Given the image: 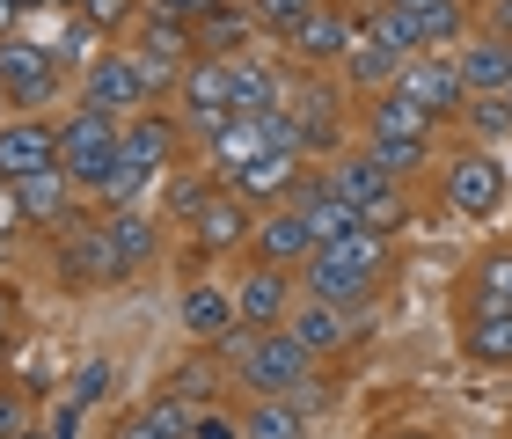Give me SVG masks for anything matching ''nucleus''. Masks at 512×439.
Listing matches in <instances>:
<instances>
[{"label":"nucleus","instance_id":"nucleus-1","mask_svg":"<svg viewBox=\"0 0 512 439\" xmlns=\"http://www.w3.org/2000/svg\"><path fill=\"white\" fill-rule=\"evenodd\" d=\"M388 279H395V242H381V235H344V242H322L308 264H300V293L308 300H330V308H374V300L388 293Z\"/></svg>","mask_w":512,"mask_h":439},{"label":"nucleus","instance_id":"nucleus-2","mask_svg":"<svg viewBox=\"0 0 512 439\" xmlns=\"http://www.w3.org/2000/svg\"><path fill=\"white\" fill-rule=\"evenodd\" d=\"M213 352L227 359V374H235L242 396H300V388L315 381V366H322L293 330H235V337H220Z\"/></svg>","mask_w":512,"mask_h":439},{"label":"nucleus","instance_id":"nucleus-3","mask_svg":"<svg viewBox=\"0 0 512 439\" xmlns=\"http://www.w3.org/2000/svg\"><path fill=\"white\" fill-rule=\"evenodd\" d=\"M432 169H439V213L447 220H498L512 205V169H505L498 147L461 140L454 154H439Z\"/></svg>","mask_w":512,"mask_h":439},{"label":"nucleus","instance_id":"nucleus-4","mask_svg":"<svg viewBox=\"0 0 512 439\" xmlns=\"http://www.w3.org/2000/svg\"><path fill=\"white\" fill-rule=\"evenodd\" d=\"M59 169L74 176V191L96 205L110 191V176L125 169V125L118 118H103V110H81V103H66L59 110Z\"/></svg>","mask_w":512,"mask_h":439},{"label":"nucleus","instance_id":"nucleus-5","mask_svg":"<svg viewBox=\"0 0 512 439\" xmlns=\"http://www.w3.org/2000/svg\"><path fill=\"white\" fill-rule=\"evenodd\" d=\"M352 88H344L337 74H300L293 66V88H286V110L300 125V147H308V161H337L344 147H352Z\"/></svg>","mask_w":512,"mask_h":439},{"label":"nucleus","instance_id":"nucleus-6","mask_svg":"<svg viewBox=\"0 0 512 439\" xmlns=\"http://www.w3.org/2000/svg\"><path fill=\"white\" fill-rule=\"evenodd\" d=\"M52 279H59V293H110V286H125V257H118V242H110L103 213H88V220L66 227V235H52Z\"/></svg>","mask_w":512,"mask_h":439},{"label":"nucleus","instance_id":"nucleus-7","mask_svg":"<svg viewBox=\"0 0 512 439\" xmlns=\"http://www.w3.org/2000/svg\"><path fill=\"white\" fill-rule=\"evenodd\" d=\"M0 88H8L15 110H37V118L66 110V96H74V81L59 74V59L44 52L30 30H22V37H0Z\"/></svg>","mask_w":512,"mask_h":439},{"label":"nucleus","instance_id":"nucleus-8","mask_svg":"<svg viewBox=\"0 0 512 439\" xmlns=\"http://www.w3.org/2000/svg\"><path fill=\"white\" fill-rule=\"evenodd\" d=\"M74 103L81 110H103V118H132V110H147L154 103V88H147V74H139V59H132V44H103L96 59L74 74Z\"/></svg>","mask_w":512,"mask_h":439},{"label":"nucleus","instance_id":"nucleus-9","mask_svg":"<svg viewBox=\"0 0 512 439\" xmlns=\"http://www.w3.org/2000/svg\"><path fill=\"white\" fill-rule=\"evenodd\" d=\"M249 227H256V205L242 198V191H220L198 205L191 220H183V249H191L198 264H220V257H242L249 249Z\"/></svg>","mask_w":512,"mask_h":439},{"label":"nucleus","instance_id":"nucleus-10","mask_svg":"<svg viewBox=\"0 0 512 439\" xmlns=\"http://www.w3.org/2000/svg\"><path fill=\"white\" fill-rule=\"evenodd\" d=\"M359 44V0H322V8L300 22V37L286 44V59L300 74H337Z\"/></svg>","mask_w":512,"mask_h":439},{"label":"nucleus","instance_id":"nucleus-11","mask_svg":"<svg viewBox=\"0 0 512 439\" xmlns=\"http://www.w3.org/2000/svg\"><path fill=\"white\" fill-rule=\"evenodd\" d=\"M15 213H22V235H66L74 220H88L96 205L74 191L66 169H44V176H22L15 183Z\"/></svg>","mask_w":512,"mask_h":439},{"label":"nucleus","instance_id":"nucleus-12","mask_svg":"<svg viewBox=\"0 0 512 439\" xmlns=\"http://www.w3.org/2000/svg\"><path fill=\"white\" fill-rule=\"evenodd\" d=\"M293 308H300V271L242 264V279H235V315H242V330H286Z\"/></svg>","mask_w":512,"mask_h":439},{"label":"nucleus","instance_id":"nucleus-13","mask_svg":"<svg viewBox=\"0 0 512 439\" xmlns=\"http://www.w3.org/2000/svg\"><path fill=\"white\" fill-rule=\"evenodd\" d=\"M44 169H59V110L52 118H37V110L0 118V183H22Z\"/></svg>","mask_w":512,"mask_h":439},{"label":"nucleus","instance_id":"nucleus-14","mask_svg":"<svg viewBox=\"0 0 512 439\" xmlns=\"http://www.w3.org/2000/svg\"><path fill=\"white\" fill-rule=\"evenodd\" d=\"M315 227L300 220V205H264L249 227V249H242V264H278V271H300L315 257Z\"/></svg>","mask_w":512,"mask_h":439},{"label":"nucleus","instance_id":"nucleus-15","mask_svg":"<svg viewBox=\"0 0 512 439\" xmlns=\"http://www.w3.org/2000/svg\"><path fill=\"white\" fill-rule=\"evenodd\" d=\"M403 88H410V103L425 110L432 125H461V103H469V81H461L454 52H417V59L403 66Z\"/></svg>","mask_w":512,"mask_h":439},{"label":"nucleus","instance_id":"nucleus-16","mask_svg":"<svg viewBox=\"0 0 512 439\" xmlns=\"http://www.w3.org/2000/svg\"><path fill=\"white\" fill-rule=\"evenodd\" d=\"M454 352L476 374H512V308H454Z\"/></svg>","mask_w":512,"mask_h":439},{"label":"nucleus","instance_id":"nucleus-17","mask_svg":"<svg viewBox=\"0 0 512 439\" xmlns=\"http://www.w3.org/2000/svg\"><path fill=\"white\" fill-rule=\"evenodd\" d=\"M176 330L191 337V344H205V352H213L220 337H235V330H242L235 286H227V279H191V286L176 293Z\"/></svg>","mask_w":512,"mask_h":439},{"label":"nucleus","instance_id":"nucleus-18","mask_svg":"<svg viewBox=\"0 0 512 439\" xmlns=\"http://www.w3.org/2000/svg\"><path fill=\"white\" fill-rule=\"evenodd\" d=\"M286 88H293V59H271V52H242L235 59V110L242 118L286 110Z\"/></svg>","mask_w":512,"mask_h":439},{"label":"nucleus","instance_id":"nucleus-19","mask_svg":"<svg viewBox=\"0 0 512 439\" xmlns=\"http://www.w3.org/2000/svg\"><path fill=\"white\" fill-rule=\"evenodd\" d=\"M191 154H198V161H205V169H213L220 183H235V176L249 169V161L264 154V118H242V110H235V118H227V125H213V132H205V140H198Z\"/></svg>","mask_w":512,"mask_h":439},{"label":"nucleus","instance_id":"nucleus-20","mask_svg":"<svg viewBox=\"0 0 512 439\" xmlns=\"http://www.w3.org/2000/svg\"><path fill=\"white\" fill-rule=\"evenodd\" d=\"M454 308H512V235L476 249L461 264V286H454Z\"/></svg>","mask_w":512,"mask_h":439},{"label":"nucleus","instance_id":"nucleus-21","mask_svg":"<svg viewBox=\"0 0 512 439\" xmlns=\"http://www.w3.org/2000/svg\"><path fill=\"white\" fill-rule=\"evenodd\" d=\"M96 213H103V205H96ZM103 227H110V242H118V257H125V279H139V271L161 264V220L147 213V205H110Z\"/></svg>","mask_w":512,"mask_h":439},{"label":"nucleus","instance_id":"nucleus-22","mask_svg":"<svg viewBox=\"0 0 512 439\" xmlns=\"http://www.w3.org/2000/svg\"><path fill=\"white\" fill-rule=\"evenodd\" d=\"M417 132H439V125L410 103V88H403V81L359 103V140H417Z\"/></svg>","mask_w":512,"mask_h":439},{"label":"nucleus","instance_id":"nucleus-23","mask_svg":"<svg viewBox=\"0 0 512 439\" xmlns=\"http://www.w3.org/2000/svg\"><path fill=\"white\" fill-rule=\"evenodd\" d=\"M300 176H308V161H300V154H278V147H264V154H256L235 183H227V191H242V198L256 205V213H264V205H286V198L300 191Z\"/></svg>","mask_w":512,"mask_h":439},{"label":"nucleus","instance_id":"nucleus-24","mask_svg":"<svg viewBox=\"0 0 512 439\" xmlns=\"http://www.w3.org/2000/svg\"><path fill=\"white\" fill-rule=\"evenodd\" d=\"M286 205H300V220L315 227V242H344V235H359V205H344V198L330 191V176H322V169L300 176V191H293Z\"/></svg>","mask_w":512,"mask_h":439},{"label":"nucleus","instance_id":"nucleus-25","mask_svg":"<svg viewBox=\"0 0 512 439\" xmlns=\"http://www.w3.org/2000/svg\"><path fill=\"white\" fill-rule=\"evenodd\" d=\"M191 44H198V59H242V52H256V15H249V0H220V8L191 30Z\"/></svg>","mask_w":512,"mask_h":439},{"label":"nucleus","instance_id":"nucleus-26","mask_svg":"<svg viewBox=\"0 0 512 439\" xmlns=\"http://www.w3.org/2000/svg\"><path fill=\"white\" fill-rule=\"evenodd\" d=\"M454 66H461V81H469V96H505V81H512V37L476 30L454 52Z\"/></svg>","mask_w":512,"mask_h":439},{"label":"nucleus","instance_id":"nucleus-27","mask_svg":"<svg viewBox=\"0 0 512 439\" xmlns=\"http://www.w3.org/2000/svg\"><path fill=\"white\" fill-rule=\"evenodd\" d=\"M403 66H410L403 52H388V44H374V37L359 30V44H352V59L337 66V81H344V88H352V96L366 103V96H381V88H395V81H403Z\"/></svg>","mask_w":512,"mask_h":439},{"label":"nucleus","instance_id":"nucleus-28","mask_svg":"<svg viewBox=\"0 0 512 439\" xmlns=\"http://www.w3.org/2000/svg\"><path fill=\"white\" fill-rule=\"evenodd\" d=\"M322 176H330V191H337L344 205H359V213H366V205H374V198L388 191V183H395V176H388L366 147H344L337 161H322Z\"/></svg>","mask_w":512,"mask_h":439},{"label":"nucleus","instance_id":"nucleus-29","mask_svg":"<svg viewBox=\"0 0 512 439\" xmlns=\"http://www.w3.org/2000/svg\"><path fill=\"white\" fill-rule=\"evenodd\" d=\"M242 439H315V418L293 396H249L242 403Z\"/></svg>","mask_w":512,"mask_h":439},{"label":"nucleus","instance_id":"nucleus-30","mask_svg":"<svg viewBox=\"0 0 512 439\" xmlns=\"http://www.w3.org/2000/svg\"><path fill=\"white\" fill-rule=\"evenodd\" d=\"M461 140L505 147V140H512V103H505V96H469V103H461Z\"/></svg>","mask_w":512,"mask_h":439},{"label":"nucleus","instance_id":"nucleus-31","mask_svg":"<svg viewBox=\"0 0 512 439\" xmlns=\"http://www.w3.org/2000/svg\"><path fill=\"white\" fill-rule=\"evenodd\" d=\"M417 220V198H410V183H388V191L359 213V227L366 235H381V242H403V227Z\"/></svg>","mask_w":512,"mask_h":439},{"label":"nucleus","instance_id":"nucleus-32","mask_svg":"<svg viewBox=\"0 0 512 439\" xmlns=\"http://www.w3.org/2000/svg\"><path fill=\"white\" fill-rule=\"evenodd\" d=\"M322 8V0H249V15H256V37H271L278 52L300 37V22H308Z\"/></svg>","mask_w":512,"mask_h":439},{"label":"nucleus","instance_id":"nucleus-33","mask_svg":"<svg viewBox=\"0 0 512 439\" xmlns=\"http://www.w3.org/2000/svg\"><path fill=\"white\" fill-rule=\"evenodd\" d=\"M103 439H183L169 418H161L154 403H132V410H118V418H110V432Z\"/></svg>","mask_w":512,"mask_h":439},{"label":"nucleus","instance_id":"nucleus-34","mask_svg":"<svg viewBox=\"0 0 512 439\" xmlns=\"http://www.w3.org/2000/svg\"><path fill=\"white\" fill-rule=\"evenodd\" d=\"M81 15L96 22V30H103L110 44H118V37H132V22L147 15V0H81Z\"/></svg>","mask_w":512,"mask_h":439},{"label":"nucleus","instance_id":"nucleus-35","mask_svg":"<svg viewBox=\"0 0 512 439\" xmlns=\"http://www.w3.org/2000/svg\"><path fill=\"white\" fill-rule=\"evenodd\" d=\"M37 418H30V396H22L15 381H0V439H22Z\"/></svg>","mask_w":512,"mask_h":439},{"label":"nucleus","instance_id":"nucleus-36","mask_svg":"<svg viewBox=\"0 0 512 439\" xmlns=\"http://www.w3.org/2000/svg\"><path fill=\"white\" fill-rule=\"evenodd\" d=\"M103 388H110V359H88V366H81V381H74V410H96V403H103Z\"/></svg>","mask_w":512,"mask_h":439},{"label":"nucleus","instance_id":"nucleus-37","mask_svg":"<svg viewBox=\"0 0 512 439\" xmlns=\"http://www.w3.org/2000/svg\"><path fill=\"white\" fill-rule=\"evenodd\" d=\"M191 439H242V410H198V425H191Z\"/></svg>","mask_w":512,"mask_h":439},{"label":"nucleus","instance_id":"nucleus-38","mask_svg":"<svg viewBox=\"0 0 512 439\" xmlns=\"http://www.w3.org/2000/svg\"><path fill=\"white\" fill-rule=\"evenodd\" d=\"M147 8H154V15H169V22H183V30H198V22L213 15L220 0H147Z\"/></svg>","mask_w":512,"mask_h":439},{"label":"nucleus","instance_id":"nucleus-39","mask_svg":"<svg viewBox=\"0 0 512 439\" xmlns=\"http://www.w3.org/2000/svg\"><path fill=\"white\" fill-rule=\"evenodd\" d=\"M476 30H498V37H512V0H476Z\"/></svg>","mask_w":512,"mask_h":439},{"label":"nucleus","instance_id":"nucleus-40","mask_svg":"<svg viewBox=\"0 0 512 439\" xmlns=\"http://www.w3.org/2000/svg\"><path fill=\"white\" fill-rule=\"evenodd\" d=\"M15 322H22V293L0 279V337H15Z\"/></svg>","mask_w":512,"mask_h":439},{"label":"nucleus","instance_id":"nucleus-41","mask_svg":"<svg viewBox=\"0 0 512 439\" xmlns=\"http://www.w3.org/2000/svg\"><path fill=\"white\" fill-rule=\"evenodd\" d=\"M30 30V8H22V0H0V37H22Z\"/></svg>","mask_w":512,"mask_h":439},{"label":"nucleus","instance_id":"nucleus-42","mask_svg":"<svg viewBox=\"0 0 512 439\" xmlns=\"http://www.w3.org/2000/svg\"><path fill=\"white\" fill-rule=\"evenodd\" d=\"M0 235H22V213H15V183H0Z\"/></svg>","mask_w":512,"mask_h":439},{"label":"nucleus","instance_id":"nucleus-43","mask_svg":"<svg viewBox=\"0 0 512 439\" xmlns=\"http://www.w3.org/2000/svg\"><path fill=\"white\" fill-rule=\"evenodd\" d=\"M381 439H447V432H439V425H417V418H410V425H388Z\"/></svg>","mask_w":512,"mask_h":439},{"label":"nucleus","instance_id":"nucleus-44","mask_svg":"<svg viewBox=\"0 0 512 439\" xmlns=\"http://www.w3.org/2000/svg\"><path fill=\"white\" fill-rule=\"evenodd\" d=\"M15 249H22V235H0V271L15 264Z\"/></svg>","mask_w":512,"mask_h":439},{"label":"nucleus","instance_id":"nucleus-45","mask_svg":"<svg viewBox=\"0 0 512 439\" xmlns=\"http://www.w3.org/2000/svg\"><path fill=\"white\" fill-rule=\"evenodd\" d=\"M37 8H52V15H74V8H81V0H37Z\"/></svg>","mask_w":512,"mask_h":439},{"label":"nucleus","instance_id":"nucleus-46","mask_svg":"<svg viewBox=\"0 0 512 439\" xmlns=\"http://www.w3.org/2000/svg\"><path fill=\"white\" fill-rule=\"evenodd\" d=\"M8 359H15V337H0V381H8Z\"/></svg>","mask_w":512,"mask_h":439},{"label":"nucleus","instance_id":"nucleus-47","mask_svg":"<svg viewBox=\"0 0 512 439\" xmlns=\"http://www.w3.org/2000/svg\"><path fill=\"white\" fill-rule=\"evenodd\" d=\"M22 439H59V432H52V425H30V432H22Z\"/></svg>","mask_w":512,"mask_h":439},{"label":"nucleus","instance_id":"nucleus-48","mask_svg":"<svg viewBox=\"0 0 512 439\" xmlns=\"http://www.w3.org/2000/svg\"><path fill=\"white\" fill-rule=\"evenodd\" d=\"M395 8H410V15H417V8H432V0H395Z\"/></svg>","mask_w":512,"mask_h":439},{"label":"nucleus","instance_id":"nucleus-49","mask_svg":"<svg viewBox=\"0 0 512 439\" xmlns=\"http://www.w3.org/2000/svg\"><path fill=\"white\" fill-rule=\"evenodd\" d=\"M0 118H15V103H8V88H0Z\"/></svg>","mask_w":512,"mask_h":439},{"label":"nucleus","instance_id":"nucleus-50","mask_svg":"<svg viewBox=\"0 0 512 439\" xmlns=\"http://www.w3.org/2000/svg\"><path fill=\"white\" fill-rule=\"evenodd\" d=\"M505 103H512V81H505Z\"/></svg>","mask_w":512,"mask_h":439}]
</instances>
